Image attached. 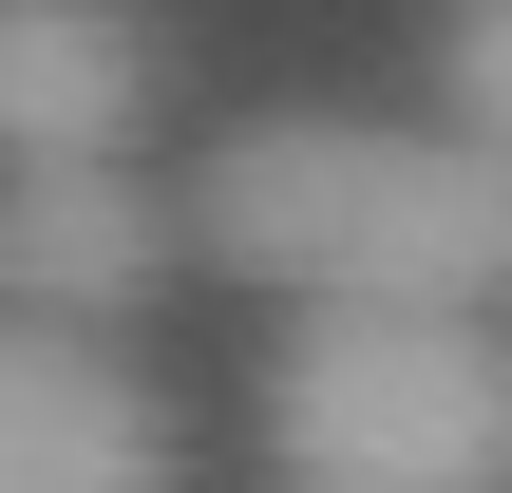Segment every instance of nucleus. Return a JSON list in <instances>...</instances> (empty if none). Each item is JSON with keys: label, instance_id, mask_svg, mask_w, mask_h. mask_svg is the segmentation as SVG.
Returning a JSON list of instances; mask_svg holds the SVG:
<instances>
[{"label": "nucleus", "instance_id": "obj_4", "mask_svg": "<svg viewBox=\"0 0 512 493\" xmlns=\"http://www.w3.org/2000/svg\"><path fill=\"white\" fill-rule=\"evenodd\" d=\"M171 285V190L133 152H57V171H0V304L19 323H133Z\"/></svg>", "mask_w": 512, "mask_h": 493}, {"label": "nucleus", "instance_id": "obj_3", "mask_svg": "<svg viewBox=\"0 0 512 493\" xmlns=\"http://www.w3.org/2000/svg\"><path fill=\"white\" fill-rule=\"evenodd\" d=\"M0 493H190V437L95 323L0 304Z\"/></svg>", "mask_w": 512, "mask_h": 493}, {"label": "nucleus", "instance_id": "obj_6", "mask_svg": "<svg viewBox=\"0 0 512 493\" xmlns=\"http://www.w3.org/2000/svg\"><path fill=\"white\" fill-rule=\"evenodd\" d=\"M437 133H475L512 171V0H456L437 19Z\"/></svg>", "mask_w": 512, "mask_h": 493}, {"label": "nucleus", "instance_id": "obj_5", "mask_svg": "<svg viewBox=\"0 0 512 493\" xmlns=\"http://www.w3.org/2000/svg\"><path fill=\"white\" fill-rule=\"evenodd\" d=\"M133 114H152V38H133V0H0V171L133 152Z\"/></svg>", "mask_w": 512, "mask_h": 493}, {"label": "nucleus", "instance_id": "obj_1", "mask_svg": "<svg viewBox=\"0 0 512 493\" xmlns=\"http://www.w3.org/2000/svg\"><path fill=\"white\" fill-rule=\"evenodd\" d=\"M190 228L285 304H475L512 323V171L399 114H247L190 171Z\"/></svg>", "mask_w": 512, "mask_h": 493}, {"label": "nucleus", "instance_id": "obj_2", "mask_svg": "<svg viewBox=\"0 0 512 493\" xmlns=\"http://www.w3.org/2000/svg\"><path fill=\"white\" fill-rule=\"evenodd\" d=\"M266 493H512V323H475V304H285Z\"/></svg>", "mask_w": 512, "mask_h": 493}]
</instances>
